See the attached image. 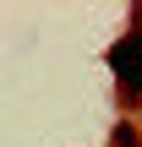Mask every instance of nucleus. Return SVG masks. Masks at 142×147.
Masks as SVG:
<instances>
[{"instance_id":"f257e3e1","label":"nucleus","mask_w":142,"mask_h":147,"mask_svg":"<svg viewBox=\"0 0 142 147\" xmlns=\"http://www.w3.org/2000/svg\"><path fill=\"white\" fill-rule=\"evenodd\" d=\"M109 65H115V76H120L131 93H142V38H137V33L120 38V44L109 49Z\"/></svg>"}]
</instances>
